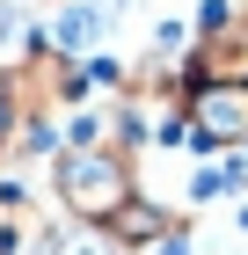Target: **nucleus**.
<instances>
[{
  "label": "nucleus",
  "instance_id": "1",
  "mask_svg": "<svg viewBox=\"0 0 248 255\" xmlns=\"http://www.w3.org/2000/svg\"><path fill=\"white\" fill-rule=\"evenodd\" d=\"M51 197H58V212L73 219V226H95L102 234V226L139 197V168H132L124 146H58Z\"/></svg>",
  "mask_w": 248,
  "mask_h": 255
},
{
  "label": "nucleus",
  "instance_id": "2",
  "mask_svg": "<svg viewBox=\"0 0 248 255\" xmlns=\"http://www.w3.org/2000/svg\"><path fill=\"white\" fill-rule=\"evenodd\" d=\"M183 80L248 88V7H241V0H205V7H197L190 51H183Z\"/></svg>",
  "mask_w": 248,
  "mask_h": 255
},
{
  "label": "nucleus",
  "instance_id": "3",
  "mask_svg": "<svg viewBox=\"0 0 248 255\" xmlns=\"http://www.w3.org/2000/svg\"><path fill=\"white\" fill-rule=\"evenodd\" d=\"M175 124H183V146H197V153H248V88L190 80Z\"/></svg>",
  "mask_w": 248,
  "mask_h": 255
},
{
  "label": "nucleus",
  "instance_id": "4",
  "mask_svg": "<svg viewBox=\"0 0 248 255\" xmlns=\"http://www.w3.org/2000/svg\"><path fill=\"white\" fill-rule=\"evenodd\" d=\"M146 255H190V234H183V226H175V234H161V241H153Z\"/></svg>",
  "mask_w": 248,
  "mask_h": 255
}]
</instances>
